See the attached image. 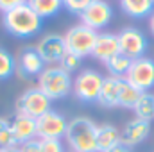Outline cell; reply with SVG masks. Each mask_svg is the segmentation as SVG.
Wrapping results in <instances>:
<instances>
[{"instance_id": "31", "label": "cell", "mask_w": 154, "mask_h": 152, "mask_svg": "<svg viewBox=\"0 0 154 152\" xmlns=\"http://www.w3.org/2000/svg\"><path fill=\"white\" fill-rule=\"evenodd\" d=\"M0 152H20L18 147H0Z\"/></svg>"}, {"instance_id": "2", "label": "cell", "mask_w": 154, "mask_h": 152, "mask_svg": "<svg viewBox=\"0 0 154 152\" xmlns=\"http://www.w3.org/2000/svg\"><path fill=\"white\" fill-rule=\"evenodd\" d=\"M65 140L70 152H99L97 123L88 116H75L68 120Z\"/></svg>"}, {"instance_id": "13", "label": "cell", "mask_w": 154, "mask_h": 152, "mask_svg": "<svg viewBox=\"0 0 154 152\" xmlns=\"http://www.w3.org/2000/svg\"><path fill=\"white\" fill-rule=\"evenodd\" d=\"M149 134H151V122L134 116V118L129 120V122L124 125V129L120 131V140H122L124 145H127V147L133 149V147L143 143V141L149 138Z\"/></svg>"}, {"instance_id": "29", "label": "cell", "mask_w": 154, "mask_h": 152, "mask_svg": "<svg viewBox=\"0 0 154 152\" xmlns=\"http://www.w3.org/2000/svg\"><path fill=\"white\" fill-rule=\"evenodd\" d=\"M23 4H27V0H0V11L7 13V11H11L18 5H23Z\"/></svg>"}, {"instance_id": "24", "label": "cell", "mask_w": 154, "mask_h": 152, "mask_svg": "<svg viewBox=\"0 0 154 152\" xmlns=\"http://www.w3.org/2000/svg\"><path fill=\"white\" fill-rule=\"evenodd\" d=\"M0 147H18L13 136L11 120L4 116H0Z\"/></svg>"}, {"instance_id": "6", "label": "cell", "mask_w": 154, "mask_h": 152, "mask_svg": "<svg viewBox=\"0 0 154 152\" xmlns=\"http://www.w3.org/2000/svg\"><path fill=\"white\" fill-rule=\"evenodd\" d=\"M14 108H16V114H23V116H29V118L36 120L41 114H45L47 111L52 109V100L36 86V88L25 90L18 97Z\"/></svg>"}, {"instance_id": "5", "label": "cell", "mask_w": 154, "mask_h": 152, "mask_svg": "<svg viewBox=\"0 0 154 152\" xmlns=\"http://www.w3.org/2000/svg\"><path fill=\"white\" fill-rule=\"evenodd\" d=\"M97 36H99L97 31L86 27L84 23H77V25H72L65 32L63 38H65L66 50L84 59L86 56H91L95 41H97Z\"/></svg>"}, {"instance_id": "21", "label": "cell", "mask_w": 154, "mask_h": 152, "mask_svg": "<svg viewBox=\"0 0 154 152\" xmlns=\"http://www.w3.org/2000/svg\"><path fill=\"white\" fill-rule=\"evenodd\" d=\"M27 4L38 13L43 20L56 16L61 11V7H63V0H27Z\"/></svg>"}, {"instance_id": "9", "label": "cell", "mask_w": 154, "mask_h": 152, "mask_svg": "<svg viewBox=\"0 0 154 152\" xmlns=\"http://www.w3.org/2000/svg\"><path fill=\"white\" fill-rule=\"evenodd\" d=\"M118 45H120V54L127 56L129 59H138V57H143V54L147 52V38L145 34L136 29V27H125L122 29L118 34Z\"/></svg>"}, {"instance_id": "11", "label": "cell", "mask_w": 154, "mask_h": 152, "mask_svg": "<svg viewBox=\"0 0 154 152\" xmlns=\"http://www.w3.org/2000/svg\"><path fill=\"white\" fill-rule=\"evenodd\" d=\"M36 50L39 52L41 59L45 61L47 66L50 65H59L61 59L65 57V54L68 52L66 50V45H65V38L61 34H45L43 38L38 41L36 45Z\"/></svg>"}, {"instance_id": "30", "label": "cell", "mask_w": 154, "mask_h": 152, "mask_svg": "<svg viewBox=\"0 0 154 152\" xmlns=\"http://www.w3.org/2000/svg\"><path fill=\"white\" fill-rule=\"evenodd\" d=\"M108 152H133V149L127 147V145H124V143H118V145H115L111 150H108Z\"/></svg>"}, {"instance_id": "8", "label": "cell", "mask_w": 154, "mask_h": 152, "mask_svg": "<svg viewBox=\"0 0 154 152\" xmlns=\"http://www.w3.org/2000/svg\"><path fill=\"white\" fill-rule=\"evenodd\" d=\"M81 23H84L86 27L93 29V31H100L106 29L111 20H113V7L109 5V2L106 0H93L81 14Z\"/></svg>"}, {"instance_id": "10", "label": "cell", "mask_w": 154, "mask_h": 152, "mask_svg": "<svg viewBox=\"0 0 154 152\" xmlns=\"http://www.w3.org/2000/svg\"><path fill=\"white\" fill-rule=\"evenodd\" d=\"M125 79L140 91H149L151 88H154V59L145 56L134 59Z\"/></svg>"}, {"instance_id": "32", "label": "cell", "mask_w": 154, "mask_h": 152, "mask_svg": "<svg viewBox=\"0 0 154 152\" xmlns=\"http://www.w3.org/2000/svg\"><path fill=\"white\" fill-rule=\"evenodd\" d=\"M149 29H151V32L154 34V11H152V14L149 16Z\"/></svg>"}, {"instance_id": "1", "label": "cell", "mask_w": 154, "mask_h": 152, "mask_svg": "<svg viewBox=\"0 0 154 152\" xmlns=\"http://www.w3.org/2000/svg\"><path fill=\"white\" fill-rule=\"evenodd\" d=\"M4 29L14 38H32L43 27V18L29 5H18L2 14Z\"/></svg>"}, {"instance_id": "17", "label": "cell", "mask_w": 154, "mask_h": 152, "mask_svg": "<svg viewBox=\"0 0 154 152\" xmlns=\"http://www.w3.org/2000/svg\"><path fill=\"white\" fill-rule=\"evenodd\" d=\"M118 143H122V140H120V131L115 125H111V123L97 125V147H99V152L111 150Z\"/></svg>"}, {"instance_id": "19", "label": "cell", "mask_w": 154, "mask_h": 152, "mask_svg": "<svg viewBox=\"0 0 154 152\" xmlns=\"http://www.w3.org/2000/svg\"><path fill=\"white\" fill-rule=\"evenodd\" d=\"M143 91H140L138 88H134L125 77L122 79V86H120V100H118V108H125V109H133L134 104L138 102L140 95Z\"/></svg>"}, {"instance_id": "27", "label": "cell", "mask_w": 154, "mask_h": 152, "mask_svg": "<svg viewBox=\"0 0 154 152\" xmlns=\"http://www.w3.org/2000/svg\"><path fill=\"white\" fill-rule=\"evenodd\" d=\"M91 2L93 0H63V7H66L74 14H81Z\"/></svg>"}, {"instance_id": "25", "label": "cell", "mask_w": 154, "mask_h": 152, "mask_svg": "<svg viewBox=\"0 0 154 152\" xmlns=\"http://www.w3.org/2000/svg\"><path fill=\"white\" fill-rule=\"evenodd\" d=\"M81 63H82V57H79L75 54H72V52H66L65 54V57L61 59V63H59V66L63 68V70H66L70 75L77 72L79 68H81Z\"/></svg>"}, {"instance_id": "20", "label": "cell", "mask_w": 154, "mask_h": 152, "mask_svg": "<svg viewBox=\"0 0 154 152\" xmlns=\"http://www.w3.org/2000/svg\"><path fill=\"white\" fill-rule=\"evenodd\" d=\"M133 111L136 114V118H142V120H147V122H152L154 120V95L149 91H143L138 99V102L134 104Z\"/></svg>"}, {"instance_id": "7", "label": "cell", "mask_w": 154, "mask_h": 152, "mask_svg": "<svg viewBox=\"0 0 154 152\" xmlns=\"http://www.w3.org/2000/svg\"><path fill=\"white\" fill-rule=\"evenodd\" d=\"M66 129L68 120L54 109L36 118V136L39 140H65Z\"/></svg>"}, {"instance_id": "12", "label": "cell", "mask_w": 154, "mask_h": 152, "mask_svg": "<svg viewBox=\"0 0 154 152\" xmlns=\"http://www.w3.org/2000/svg\"><path fill=\"white\" fill-rule=\"evenodd\" d=\"M45 61L41 59L39 52L36 47H27L20 52V56L16 57V74L20 77H38L43 68H45Z\"/></svg>"}, {"instance_id": "3", "label": "cell", "mask_w": 154, "mask_h": 152, "mask_svg": "<svg viewBox=\"0 0 154 152\" xmlns=\"http://www.w3.org/2000/svg\"><path fill=\"white\" fill-rule=\"evenodd\" d=\"M38 88L50 100H61L72 93L74 79L59 65H50L38 75Z\"/></svg>"}, {"instance_id": "28", "label": "cell", "mask_w": 154, "mask_h": 152, "mask_svg": "<svg viewBox=\"0 0 154 152\" xmlns=\"http://www.w3.org/2000/svg\"><path fill=\"white\" fill-rule=\"evenodd\" d=\"M18 150L20 152H39V138L29 140L25 143H20L18 145Z\"/></svg>"}, {"instance_id": "18", "label": "cell", "mask_w": 154, "mask_h": 152, "mask_svg": "<svg viewBox=\"0 0 154 152\" xmlns=\"http://www.w3.org/2000/svg\"><path fill=\"white\" fill-rule=\"evenodd\" d=\"M122 11L131 18H145L154 11V0H120Z\"/></svg>"}, {"instance_id": "22", "label": "cell", "mask_w": 154, "mask_h": 152, "mask_svg": "<svg viewBox=\"0 0 154 152\" xmlns=\"http://www.w3.org/2000/svg\"><path fill=\"white\" fill-rule=\"evenodd\" d=\"M131 63H133V59H129L127 56L116 54L109 61H106L104 65H106V68H108V72H109L111 77H125L127 72H129V68H131Z\"/></svg>"}, {"instance_id": "23", "label": "cell", "mask_w": 154, "mask_h": 152, "mask_svg": "<svg viewBox=\"0 0 154 152\" xmlns=\"http://www.w3.org/2000/svg\"><path fill=\"white\" fill-rule=\"evenodd\" d=\"M16 74V59L11 52L0 47V81H5Z\"/></svg>"}, {"instance_id": "16", "label": "cell", "mask_w": 154, "mask_h": 152, "mask_svg": "<svg viewBox=\"0 0 154 152\" xmlns=\"http://www.w3.org/2000/svg\"><path fill=\"white\" fill-rule=\"evenodd\" d=\"M122 79H124V77H111V75L104 77L102 91H100V97H99V100H97L102 108H118Z\"/></svg>"}, {"instance_id": "4", "label": "cell", "mask_w": 154, "mask_h": 152, "mask_svg": "<svg viewBox=\"0 0 154 152\" xmlns=\"http://www.w3.org/2000/svg\"><path fill=\"white\" fill-rule=\"evenodd\" d=\"M102 84H104V77L100 75L97 70L86 68V70H81L74 77L72 93L75 95V99L79 102L91 104V102L99 100L100 91H102Z\"/></svg>"}, {"instance_id": "14", "label": "cell", "mask_w": 154, "mask_h": 152, "mask_svg": "<svg viewBox=\"0 0 154 152\" xmlns=\"http://www.w3.org/2000/svg\"><path fill=\"white\" fill-rule=\"evenodd\" d=\"M116 54H120L118 36L113 34V32H99L91 56H93L97 61L106 63V61H109L113 56H116Z\"/></svg>"}, {"instance_id": "26", "label": "cell", "mask_w": 154, "mask_h": 152, "mask_svg": "<svg viewBox=\"0 0 154 152\" xmlns=\"http://www.w3.org/2000/svg\"><path fill=\"white\" fill-rule=\"evenodd\" d=\"M39 152H66L63 140H39Z\"/></svg>"}, {"instance_id": "15", "label": "cell", "mask_w": 154, "mask_h": 152, "mask_svg": "<svg viewBox=\"0 0 154 152\" xmlns=\"http://www.w3.org/2000/svg\"><path fill=\"white\" fill-rule=\"evenodd\" d=\"M11 129H13V136H14L16 145L38 138L36 136V120L34 118L23 116V114H14V118L11 120Z\"/></svg>"}]
</instances>
